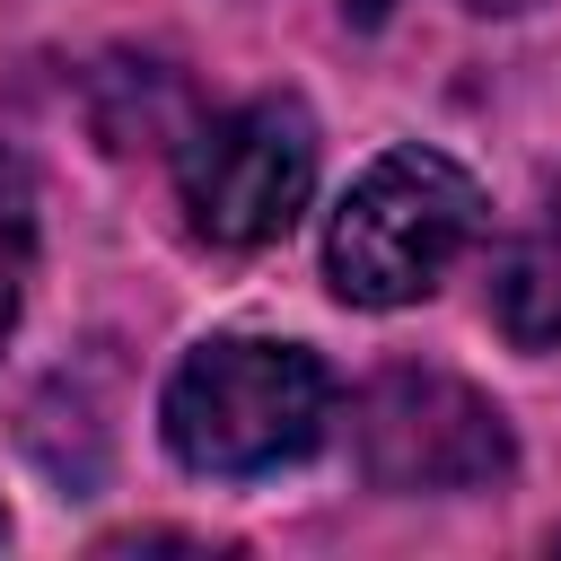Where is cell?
<instances>
[{
  "mask_svg": "<svg viewBox=\"0 0 561 561\" xmlns=\"http://www.w3.org/2000/svg\"><path fill=\"white\" fill-rule=\"evenodd\" d=\"M167 447L193 473H272L298 465L333 421V377L307 342L272 333H210L167 377Z\"/></svg>",
  "mask_w": 561,
  "mask_h": 561,
  "instance_id": "obj_1",
  "label": "cell"
},
{
  "mask_svg": "<svg viewBox=\"0 0 561 561\" xmlns=\"http://www.w3.org/2000/svg\"><path fill=\"white\" fill-rule=\"evenodd\" d=\"M482 228V184L438 149H386L324 228V280L351 307H412Z\"/></svg>",
  "mask_w": 561,
  "mask_h": 561,
  "instance_id": "obj_2",
  "label": "cell"
},
{
  "mask_svg": "<svg viewBox=\"0 0 561 561\" xmlns=\"http://www.w3.org/2000/svg\"><path fill=\"white\" fill-rule=\"evenodd\" d=\"M316 193V123L298 96H245L210 114L175 158V202L210 245H272Z\"/></svg>",
  "mask_w": 561,
  "mask_h": 561,
  "instance_id": "obj_3",
  "label": "cell"
},
{
  "mask_svg": "<svg viewBox=\"0 0 561 561\" xmlns=\"http://www.w3.org/2000/svg\"><path fill=\"white\" fill-rule=\"evenodd\" d=\"M351 447L377 491H491L517 465L500 403L447 368H386L351 403Z\"/></svg>",
  "mask_w": 561,
  "mask_h": 561,
  "instance_id": "obj_4",
  "label": "cell"
},
{
  "mask_svg": "<svg viewBox=\"0 0 561 561\" xmlns=\"http://www.w3.org/2000/svg\"><path fill=\"white\" fill-rule=\"evenodd\" d=\"M491 316H500V333L517 351H552L561 342V184L543 193V210L491 263Z\"/></svg>",
  "mask_w": 561,
  "mask_h": 561,
  "instance_id": "obj_5",
  "label": "cell"
},
{
  "mask_svg": "<svg viewBox=\"0 0 561 561\" xmlns=\"http://www.w3.org/2000/svg\"><path fill=\"white\" fill-rule=\"evenodd\" d=\"M26 280H35V175L0 149V351H9V333H18Z\"/></svg>",
  "mask_w": 561,
  "mask_h": 561,
  "instance_id": "obj_6",
  "label": "cell"
},
{
  "mask_svg": "<svg viewBox=\"0 0 561 561\" xmlns=\"http://www.w3.org/2000/svg\"><path fill=\"white\" fill-rule=\"evenodd\" d=\"M465 9H482V18H517V9H535V0H465Z\"/></svg>",
  "mask_w": 561,
  "mask_h": 561,
  "instance_id": "obj_7",
  "label": "cell"
},
{
  "mask_svg": "<svg viewBox=\"0 0 561 561\" xmlns=\"http://www.w3.org/2000/svg\"><path fill=\"white\" fill-rule=\"evenodd\" d=\"M0 535H9V526H0Z\"/></svg>",
  "mask_w": 561,
  "mask_h": 561,
  "instance_id": "obj_8",
  "label": "cell"
}]
</instances>
